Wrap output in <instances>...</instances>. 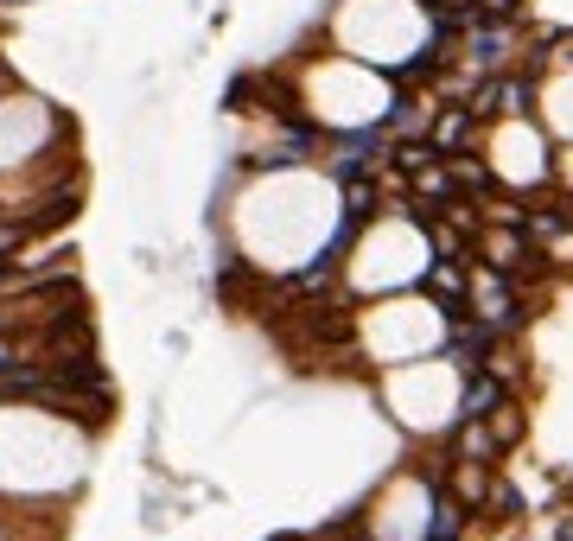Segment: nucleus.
<instances>
[{"instance_id": "obj_1", "label": "nucleus", "mask_w": 573, "mask_h": 541, "mask_svg": "<svg viewBox=\"0 0 573 541\" xmlns=\"http://www.w3.org/2000/svg\"><path fill=\"white\" fill-rule=\"evenodd\" d=\"M478 255H484V268H497V274H523L529 261H542L523 242V223H497V230H484L478 236Z\"/></svg>"}, {"instance_id": "obj_2", "label": "nucleus", "mask_w": 573, "mask_h": 541, "mask_svg": "<svg viewBox=\"0 0 573 541\" xmlns=\"http://www.w3.org/2000/svg\"><path fill=\"white\" fill-rule=\"evenodd\" d=\"M453 459H472V465H497V459H503V446H497L491 421H453Z\"/></svg>"}, {"instance_id": "obj_3", "label": "nucleus", "mask_w": 573, "mask_h": 541, "mask_svg": "<svg viewBox=\"0 0 573 541\" xmlns=\"http://www.w3.org/2000/svg\"><path fill=\"white\" fill-rule=\"evenodd\" d=\"M433 147L446 153V160H459V147L472 141V102H453V109H440L433 115V134H427Z\"/></svg>"}, {"instance_id": "obj_4", "label": "nucleus", "mask_w": 573, "mask_h": 541, "mask_svg": "<svg viewBox=\"0 0 573 541\" xmlns=\"http://www.w3.org/2000/svg\"><path fill=\"white\" fill-rule=\"evenodd\" d=\"M491 465H472V459H453V497L465 510H478V503H491Z\"/></svg>"}, {"instance_id": "obj_5", "label": "nucleus", "mask_w": 573, "mask_h": 541, "mask_svg": "<svg viewBox=\"0 0 573 541\" xmlns=\"http://www.w3.org/2000/svg\"><path fill=\"white\" fill-rule=\"evenodd\" d=\"M491 433H497V446H503V452L523 446V414H516V401H503V408L491 414Z\"/></svg>"}, {"instance_id": "obj_6", "label": "nucleus", "mask_w": 573, "mask_h": 541, "mask_svg": "<svg viewBox=\"0 0 573 541\" xmlns=\"http://www.w3.org/2000/svg\"><path fill=\"white\" fill-rule=\"evenodd\" d=\"M516 13H523V0H478V20L491 26H516Z\"/></svg>"}, {"instance_id": "obj_7", "label": "nucleus", "mask_w": 573, "mask_h": 541, "mask_svg": "<svg viewBox=\"0 0 573 541\" xmlns=\"http://www.w3.org/2000/svg\"><path fill=\"white\" fill-rule=\"evenodd\" d=\"M491 510H497V516H523V491H516V484H497V491H491Z\"/></svg>"}, {"instance_id": "obj_8", "label": "nucleus", "mask_w": 573, "mask_h": 541, "mask_svg": "<svg viewBox=\"0 0 573 541\" xmlns=\"http://www.w3.org/2000/svg\"><path fill=\"white\" fill-rule=\"evenodd\" d=\"M20 236H26L20 223H0V255H7V249H20Z\"/></svg>"}, {"instance_id": "obj_9", "label": "nucleus", "mask_w": 573, "mask_h": 541, "mask_svg": "<svg viewBox=\"0 0 573 541\" xmlns=\"http://www.w3.org/2000/svg\"><path fill=\"white\" fill-rule=\"evenodd\" d=\"M0 325H7V312H0Z\"/></svg>"}]
</instances>
